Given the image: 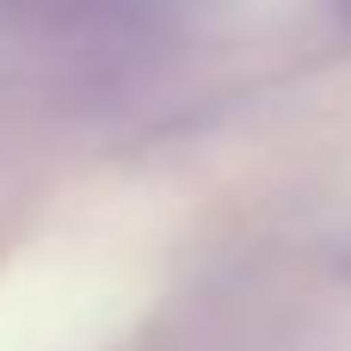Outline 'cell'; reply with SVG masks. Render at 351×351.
<instances>
[{
  "label": "cell",
  "mask_w": 351,
  "mask_h": 351,
  "mask_svg": "<svg viewBox=\"0 0 351 351\" xmlns=\"http://www.w3.org/2000/svg\"><path fill=\"white\" fill-rule=\"evenodd\" d=\"M346 12H351V0H346Z\"/></svg>",
  "instance_id": "obj_1"
}]
</instances>
